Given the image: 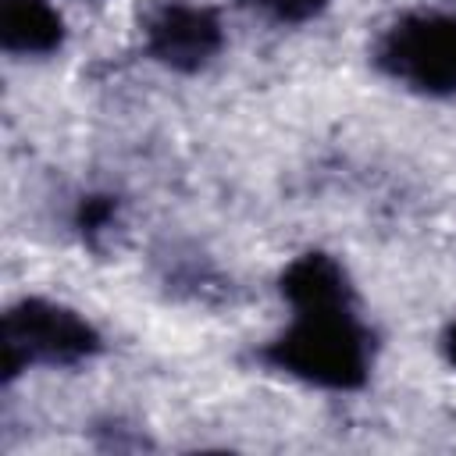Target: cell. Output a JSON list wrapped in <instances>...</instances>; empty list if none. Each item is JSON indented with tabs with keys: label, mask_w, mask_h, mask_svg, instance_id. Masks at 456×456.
<instances>
[{
	"label": "cell",
	"mask_w": 456,
	"mask_h": 456,
	"mask_svg": "<svg viewBox=\"0 0 456 456\" xmlns=\"http://www.w3.org/2000/svg\"><path fill=\"white\" fill-rule=\"evenodd\" d=\"M281 296L299 314L346 310V274L324 253H303L281 274Z\"/></svg>",
	"instance_id": "5"
},
{
	"label": "cell",
	"mask_w": 456,
	"mask_h": 456,
	"mask_svg": "<svg viewBox=\"0 0 456 456\" xmlns=\"http://www.w3.org/2000/svg\"><path fill=\"white\" fill-rule=\"evenodd\" d=\"M381 64L428 93H456V14H417L381 43Z\"/></svg>",
	"instance_id": "3"
},
{
	"label": "cell",
	"mask_w": 456,
	"mask_h": 456,
	"mask_svg": "<svg viewBox=\"0 0 456 456\" xmlns=\"http://www.w3.org/2000/svg\"><path fill=\"white\" fill-rule=\"evenodd\" d=\"M96 346V331L78 314L25 299L4 317V378H14L25 363H78Z\"/></svg>",
	"instance_id": "2"
},
{
	"label": "cell",
	"mask_w": 456,
	"mask_h": 456,
	"mask_svg": "<svg viewBox=\"0 0 456 456\" xmlns=\"http://www.w3.org/2000/svg\"><path fill=\"white\" fill-rule=\"evenodd\" d=\"M64 25L46 0H0V39L14 53H50L61 46Z\"/></svg>",
	"instance_id": "6"
},
{
	"label": "cell",
	"mask_w": 456,
	"mask_h": 456,
	"mask_svg": "<svg viewBox=\"0 0 456 456\" xmlns=\"http://www.w3.org/2000/svg\"><path fill=\"white\" fill-rule=\"evenodd\" d=\"M267 360L310 385L356 388L367 381V335L346 310L299 314L267 349Z\"/></svg>",
	"instance_id": "1"
},
{
	"label": "cell",
	"mask_w": 456,
	"mask_h": 456,
	"mask_svg": "<svg viewBox=\"0 0 456 456\" xmlns=\"http://www.w3.org/2000/svg\"><path fill=\"white\" fill-rule=\"evenodd\" d=\"M150 53L178 71L207 64L221 50V21L207 7L171 4L150 21Z\"/></svg>",
	"instance_id": "4"
},
{
	"label": "cell",
	"mask_w": 456,
	"mask_h": 456,
	"mask_svg": "<svg viewBox=\"0 0 456 456\" xmlns=\"http://www.w3.org/2000/svg\"><path fill=\"white\" fill-rule=\"evenodd\" d=\"M110 217H114V200L110 196H89V200H82V207H78V224H82V232H103L107 224H110Z\"/></svg>",
	"instance_id": "8"
},
{
	"label": "cell",
	"mask_w": 456,
	"mask_h": 456,
	"mask_svg": "<svg viewBox=\"0 0 456 456\" xmlns=\"http://www.w3.org/2000/svg\"><path fill=\"white\" fill-rule=\"evenodd\" d=\"M445 356H449V360L456 363V324H452V328L445 331Z\"/></svg>",
	"instance_id": "9"
},
{
	"label": "cell",
	"mask_w": 456,
	"mask_h": 456,
	"mask_svg": "<svg viewBox=\"0 0 456 456\" xmlns=\"http://www.w3.org/2000/svg\"><path fill=\"white\" fill-rule=\"evenodd\" d=\"M242 4H253V7H260V11H267V14L281 18V21H306L328 0H242Z\"/></svg>",
	"instance_id": "7"
}]
</instances>
